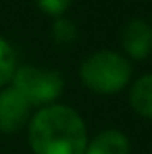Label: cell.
Masks as SVG:
<instances>
[{
    "label": "cell",
    "instance_id": "52a82bcc",
    "mask_svg": "<svg viewBox=\"0 0 152 154\" xmlns=\"http://www.w3.org/2000/svg\"><path fill=\"white\" fill-rule=\"evenodd\" d=\"M129 102H131V108L138 115H142L146 119H152V73L140 77L131 85Z\"/></svg>",
    "mask_w": 152,
    "mask_h": 154
},
{
    "label": "cell",
    "instance_id": "8992f818",
    "mask_svg": "<svg viewBox=\"0 0 152 154\" xmlns=\"http://www.w3.org/2000/svg\"><path fill=\"white\" fill-rule=\"evenodd\" d=\"M83 154H129V140L123 131L106 129L85 146Z\"/></svg>",
    "mask_w": 152,
    "mask_h": 154
},
{
    "label": "cell",
    "instance_id": "5b68a950",
    "mask_svg": "<svg viewBox=\"0 0 152 154\" xmlns=\"http://www.w3.org/2000/svg\"><path fill=\"white\" fill-rule=\"evenodd\" d=\"M121 46L131 58H146L152 52V27L144 19H129L121 29Z\"/></svg>",
    "mask_w": 152,
    "mask_h": 154
},
{
    "label": "cell",
    "instance_id": "7a4b0ae2",
    "mask_svg": "<svg viewBox=\"0 0 152 154\" xmlns=\"http://www.w3.org/2000/svg\"><path fill=\"white\" fill-rule=\"evenodd\" d=\"M85 88L98 94H115L123 90L131 79V65L125 56L113 50H98L90 54L79 69Z\"/></svg>",
    "mask_w": 152,
    "mask_h": 154
},
{
    "label": "cell",
    "instance_id": "ba28073f",
    "mask_svg": "<svg viewBox=\"0 0 152 154\" xmlns=\"http://www.w3.org/2000/svg\"><path fill=\"white\" fill-rule=\"evenodd\" d=\"M15 69H17V52L6 40L0 38V88L13 79Z\"/></svg>",
    "mask_w": 152,
    "mask_h": 154
},
{
    "label": "cell",
    "instance_id": "277c9868",
    "mask_svg": "<svg viewBox=\"0 0 152 154\" xmlns=\"http://www.w3.org/2000/svg\"><path fill=\"white\" fill-rule=\"evenodd\" d=\"M31 104L25 100L21 92L15 88L0 90V131L15 133L23 127L29 119Z\"/></svg>",
    "mask_w": 152,
    "mask_h": 154
},
{
    "label": "cell",
    "instance_id": "6da1fadb",
    "mask_svg": "<svg viewBox=\"0 0 152 154\" xmlns=\"http://www.w3.org/2000/svg\"><path fill=\"white\" fill-rule=\"evenodd\" d=\"M29 146L36 154H83L85 125L73 108L48 104L29 123Z\"/></svg>",
    "mask_w": 152,
    "mask_h": 154
},
{
    "label": "cell",
    "instance_id": "30bf717a",
    "mask_svg": "<svg viewBox=\"0 0 152 154\" xmlns=\"http://www.w3.org/2000/svg\"><path fill=\"white\" fill-rule=\"evenodd\" d=\"M71 2H73V0H38L40 8H42L44 13L52 15V17H60V15L71 6Z\"/></svg>",
    "mask_w": 152,
    "mask_h": 154
},
{
    "label": "cell",
    "instance_id": "3957f363",
    "mask_svg": "<svg viewBox=\"0 0 152 154\" xmlns=\"http://www.w3.org/2000/svg\"><path fill=\"white\" fill-rule=\"evenodd\" d=\"M63 77L58 71L23 65L13 73V88L25 96L31 106H48L63 94Z\"/></svg>",
    "mask_w": 152,
    "mask_h": 154
},
{
    "label": "cell",
    "instance_id": "9c48e42d",
    "mask_svg": "<svg viewBox=\"0 0 152 154\" xmlns=\"http://www.w3.org/2000/svg\"><path fill=\"white\" fill-rule=\"evenodd\" d=\"M52 38H54V42H58V44H73L77 40V25L71 19L58 17V19L52 23Z\"/></svg>",
    "mask_w": 152,
    "mask_h": 154
}]
</instances>
